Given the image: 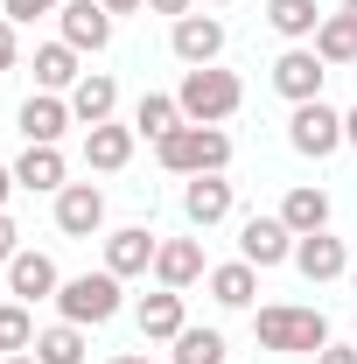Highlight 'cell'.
<instances>
[{
  "label": "cell",
  "mask_w": 357,
  "mask_h": 364,
  "mask_svg": "<svg viewBox=\"0 0 357 364\" xmlns=\"http://www.w3.org/2000/svg\"><path fill=\"white\" fill-rule=\"evenodd\" d=\"M154 280L161 287H189V280H203V245L196 238H161V252H154Z\"/></svg>",
  "instance_id": "d6986e66"
},
{
  "label": "cell",
  "mask_w": 357,
  "mask_h": 364,
  "mask_svg": "<svg viewBox=\"0 0 357 364\" xmlns=\"http://www.w3.org/2000/svg\"><path fill=\"white\" fill-rule=\"evenodd\" d=\"M0 7H7V21L21 28V21H36V14H56L63 0H0Z\"/></svg>",
  "instance_id": "f546056e"
},
{
  "label": "cell",
  "mask_w": 357,
  "mask_h": 364,
  "mask_svg": "<svg viewBox=\"0 0 357 364\" xmlns=\"http://www.w3.org/2000/svg\"><path fill=\"white\" fill-rule=\"evenodd\" d=\"M0 350H7V358L36 350V316H28V301H0Z\"/></svg>",
  "instance_id": "83f0119b"
},
{
  "label": "cell",
  "mask_w": 357,
  "mask_h": 364,
  "mask_svg": "<svg viewBox=\"0 0 357 364\" xmlns=\"http://www.w3.org/2000/svg\"><path fill=\"white\" fill-rule=\"evenodd\" d=\"M36 364H85V329L78 322H49L36 336Z\"/></svg>",
  "instance_id": "4316f807"
},
{
  "label": "cell",
  "mask_w": 357,
  "mask_h": 364,
  "mask_svg": "<svg viewBox=\"0 0 357 364\" xmlns=\"http://www.w3.org/2000/svg\"><path fill=\"white\" fill-rule=\"evenodd\" d=\"M56 14H63V43L70 49H105L112 43V14H105L98 0H63Z\"/></svg>",
  "instance_id": "5bb4252c"
},
{
  "label": "cell",
  "mask_w": 357,
  "mask_h": 364,
  "mask_svg": "<svg viewBox=\"0 0 357 364\" xmlns=\"http://www.w3.org/2000/svg\"><path fill=\"white\" fill-rule=\"evenodd\" d=\"M14 182H21V189H36V196H56V189H63V154L28 140V154L14 161Z\"/></svg>",
  "instance_id": "7402d4cb"
},
{
  "label": "cell",
  "mask_w": 357,
  "mask_h": 364,
  "mask_svg": "<svg viewBox=\"0 0 357 364\" xmlns=\"http://www.w3.org/2000/svg\"><path fill=\"white\" fill-rule=\"evenodd\" d=\"M7 364H36V350H21V358H7Z\"/></svg>",
  "instance_id": "f35d334b"
},
{
  "label": "cell",
  "mask_w": 357,
  "mask_h": 364,
  "mask_svg": "<svg viewBox=\"0 0 357 364\" xmlns=\"http://www.w3.org/2000/svg\"><path fill=\"white\" fill-rule=\"evenodd\" d=\"M14 252H21V231H14V218H7V210H0V259H14Z\"/></svg>",
  "instance_id": "d6a6232c"
},
{
  "label": "cell",
  "mask_w": 357,
  "mask_h": 364,
  "mask_svg": "<svg viewBox=\"0 0 357 364\" xmlns=\"http://www.w3.org/2000/svg\"><path fill=\"white\" fill-rule=\"evenodd\" d=\"M238 259L245 267H280V259H294V231L280 225V218H245L238 225Z\"/></svg>",
  "instance_id": "52a82bcc"
},
{
  "label": "cell",
  "mask_w": 357,
  "mask_h": 364,
  "mask_svg": "<svg viewBox=\"0 0 357 364\" xmlns=\"http://www.w3.org/2000/svg\"><path fill=\"white\" fill-rule=\"evenodd\" d=\"M56 316L63 322H112L119 316V273H78V280H63L56 287Z\"/></svg>",
  "instance_id": "277c9868"
},
{
  "label": "cell",
  "mask_w": 357,
  "mask_h": 364,
  "mask_svg": "<svg viewBox=\"0 0 357 364\" xmlns=\"http://www.w3.org/2000/svg\"><path fill=\"white\" fill-rule=\"evenodd\" d=\"M176 105H182L189 127H218V119H231V112L245 105V85H238L231 70H218V63H203V70H182Z\"/></svg>",
  "instance_id": "3957f363"
},
{
  "label": "cell",
  "mask_w": 357,
  "mask_h": 364,
  "mask_svg": "<svg viewBox=\"0 0 357 364\" xmlns=\"http://www.w3.org/2000/svg\"><path fill=\"white\" fill-rule=\"evenodd\" d=\"M112 364H154V358H134V350H127V358H112Z\"/></svg>",
  "instance_id": "74e56055"
},
{
  "label": "cell",
  "mask_w": 357,
  "mask_h": 364,
  "mask_svg": "<svg viewBox=\"0 0 357 364\" xmlns=\"http://www.w3.org/2000/svg\"><path fill=\"white\" fill-rule=\"evenodd\" d=\"M294 267H302V280H343L351 273V252H343V238H329V231H309V238H294Z\"/></svg>",
  "instance_id": "8fae6325"
},
{
  "label": "cell",
  "mask_w": 357,
  "mask_h": 364,
  "mask_svg": "<svg viewBox=\"0 0 357 364\" xmlns=\"http://www.w3.org/2000/svg\"><path fill=\"white\" fill-rule=\"evenodd\" d=\"M280 225L294 231V238L329 231V196H322V189H287V203H280Z\"/></svg>",
  "instance_id": "cb8c5ba5"
},
{
  "label": "cell",
  "mask_w": 357,
  "mask_h": 364,
  "mask_svg": "<svg viewBox=\"0 0 357 364\" xmlns=\"http://www.w3.org/2000/svg\"><path fill=\"white\" fill-rule=\"evenodd\" d=\"M343 14H351V21H357V0H343Z\"/></svg>",
  "instance_id": "ab89813d"
},
{
  "label": "cell",
  "mask_w": 357,
  "mask_h": 364,
  "mask_svg": "<svg viewBox=\"0 0 357 364\" xmlns=\"http://www.w3.org/2000/svg\"><path fill=\"white\" fill-rule=\"evenodd\" d=\"M98 225H105V189H91V182H63V189H56V231L91 238Z\"/></svg>",
  "instance_id": "9c48e42d"
},
{
  "label": "cell",
  "mask_w": 357,
  "mask_h": 364,
  "mask_svg": "<svg viewBox=\"0 0 357 364\" xmlns=\"http://www.w3.org/2000/svg\"><path fill=\"white\" fill-rule=\"evenodd\" d=\"M287 140H294V154H336L343 147V112L336 105H322V98H309V105H294V119H287Z\"/></svg>",
  "instance_id": "5b68a950"
},
{
  "label": "cell",
  "mask_w": 357,
  "mask_h": 364,
  "mask_svg": "<svg viewBox=\"0 0 357 364\" xmlns=\"http://www.w3.org/2000/svg\"><path fill=\"white\" fill-rule=\"evenodd\" d=\"M70 127V98H56V91H36L28 105H21V134L36 140V147H56Z\"/></svg>",
  "instance_id": "2e32d148"
},
{
  "label": "cell",
  "mask_w": 357,
  "mask_h": 364,
  "mask_svg": "<svg viewBox=\"0 0 357 364\" xmlns=\"http://www.w3.org/2000/svg\"><path fill=\"white\" fill-rule=\"evenodd\" d=\"M211 301L218 309H252V294H260V267H245V259H231V267H211Z\"/></svg>",
  "instance_id": "ffe728a7"
},
{
  "label": "cell",
  "mask_w": 357,
  "mask_h": 364,
  "mask_svg": "<svg viewBox=\"0 0 357 364\" xmlns=\"http://www.w3.org/2000/svg\"><path fill=\"white\" fill-rule=\"evenodd\" d=\"M267 21H273V36H287V43H315L322 7L315 0H267Z\"/></svg>",
  "instance_id": "603a6c76"
},
{
  "label": "cell",
  "mask_w": 357,
  "mask_h": 364,
  "mask_svg": "<svg viewBox=\"0 0 357 364\" xmlns=\"http://www.w3.org/2000/svg\"><path fill=\"white\" fill-rule=\"evenodd\" d=\"M14 56H21V43H14V21L0 14V70H14Z\"/></svg>",
  "instance_id": "4dcf8cb0"
},
{
  "label": "cell",
  "mask_w": 357,
  "mask_h": 364,
  "mask_svg": "<svg viewBox=\"0 0 357 364\" xmlns=\"http://www.w3.org/2000/svg\"><path fill=\"white\" fill-rule=\"evenodd\" d=\"M154 252H161V238L147 225H127L105 238V273H119V280H134V273H154Z\"/></svg>",
  "instance_id": "30bf717a"
},
{
  "label": "cell",
  "mask_w": 357,
  "mask_h": 364,
  "mask_svg": "<svg viewBox=\"0 0 357 364\" xmlns=\"http://www.w3.org/2000/svg\"><path fill=\"white\" fill-rule=\"evenodd\" d=\"M134 140H140L134 127H112V119H105V127H85V161L98 176H112V168L134 161Z\"/></svg>",
  "instance_id": "ac0fdd59"
},
{
  "label": "cell",
  "mask_w": 357,
  "mask_h": 364,
  "mask_svg": "<svg viewBox=\"0 0 357 364\" xmlns=\"http://www.w3.org/2000/svg\"><path fill=\"white\" fill-rule=\"evenodd\" d=\"M252 336H260L267 350H287V358H315V350L329 343V316H322V309H294V301H273V309H260Z\"/></svg>",
  "instance_id": "7a4b0ae2"
},
{
  "label": "cell",
  "mask_w": 357,
  "mask_h": 364,
  "mask_svg": "<svg viewBox=\"0 0 357 364\" xmlns=\"http://www.w3.org/2000/svg\"><path fill=\"white\" fill-rule=\"evenodd\" d=\"M322 77H329V63L309 49H280V63H273V91L287 98V105H309V98H322Z\"/></svg>",
  "instance_id": "8992f818"
},
{
  "label": "cell",
  "mask_w": 357,
  "mask_h": 364,
  "mask_svg": "<svg viewBox=\"0 0 357 364\" xmlns=\"http://www.w3.org/2000/svg\"><path fill=\"white\" fill-rule=\"evenodd\" d=\"M14 189H21V182H14V168H7V161H0V210H7V196H14Z\"/></svg>",
  "instance_id": "d590c367"
},
{
  "label": "cell",
  "mask_w": 357,
  "mask_h": 364,
  "mask_svg": "<svg viewBox=\"0 0 357 364\" xmlns=\"http://www.w3.org/2000/svg\"><path fill=\"white\" fill-rule=\"evenodd\" d=\"M7 287H14V301H56V259L49 252H14L7 259Z\"/></svg>",
  "instance_id": "4fadbf2b"
},
{
  "label": "cell",
  "mask_w": 357,
  "mask_h": 364,
  "mask_svg": "<svg viewBox=\"0 0 357 364\" xmlns=\"http://www.w3.org/2000/svg\"><path fill=\"white\" fill-rule=\"evenodd\" d=\"M343 140H351V147H357V112H343Z\"/></svg>",
  "instance_id": "8d00e7d4"
},
{
  "label": "cell",
  "mask_w": 357,
  "mask_h": 364,
  "mask_svg": "<svg viewBox=\"0 0 357 364\" xmlns=\"http://www.w3.org/2000/svg\"><path fill=\"white\" fill-rule=\"evenodd\" d=\"M315 56L329 63V70H343V63H357V21L336 7V14H322V28H315Z\"/></svg>",
  "instance_id": "44dd1931"
},
{
  "label": "cell",
  "mask_w": 357,
  "mask_h": 364,
  "mask_svg": "<svg viewBox=\"0 0 357 364\" xmlns=\"http://www.w3.org/2000/svg\"><path fill=\"white\" fill-rule=\"evenodd\" d=\"M182 329H189V316H182V294H176V287L140 294V336H147V343H176Z\"/></svg>",
  "instance_id": "e0dca14e"
},
{
  "label": "cell",
  "mask_w": 357,
  "mask_h": 364,
  "mask_svg": "<svg viewBox=\"0 0 357 364\" xmlns=\"http://www.w3.org/2000/svg\"><path fill=\"white\" fill-rule=\"evenodd\" d=\"M182 218H189L196 231L224 225V218H231V182H224V176H189V189H182Z\"/></svg>",
  "instance_id": "7c38bea8"
},
{
  "label": "cell",
  "mask_w": 357,
  "mask_h": 364,
  "mask_svg": "<svg viewBox=\"0 0 357 364\" xmlns=\"http://www.w3.org/2000/svg\"><path fill=\"white\" fill-rule=\"evenodd\" d=\"M315 364H357V343H322Z\"/></svg>",
  "instance_id": "1f68e13d"
},
{
  "label": "cell",
  "mask_w": 357,
  "mask_h": 364,
  "mask_svg": "<svg viewBox=\"0 0 357 364\" xmlns=\"http://www.w3.org/2000/svg\"><path fill=\"white\" fill-rule=\"evenodd\" d=\"M78 77H85V70H78V49L70 43H43L36 49V85L43 91H70Z\"/></svg>",
  "instance_id": "d4e9b609"
},
{
  "label": "cell",
  "mask_w": 357,
  "mask_h": 364,
  "mask_svg": "<svg viewBox=\"0 0 357 364\" xmlns=\"http://www.w3.org/2000/svg\"><path fill=\"white\" fill-rule=\"evenodd\" d=\"M154 154H161L169 176H224V168H231V134H224V127H189V119H182L169 140H154Z\"/></svg>",
  "instance_id": "6da1fadb"
},
{
  "label": "cell",
  "mask_w": 357,
  "mask_h": 364,
  "mask_svg": "<svg viewBox=\"0 0 357 364\" xmlns=\"http://www.w3.org/2000/svg\"><path fill=\"white\" fill-rule=\"evenodd\" d=\"M169 49H176L189 70H203V63L224 56V21H218V14H182L176 28H169Z\"/></svg>",
  "instance_id": "ba28073f"
},
{
  "label": "cell",
  "mask_w": 357,
  "mask_h": 364,
  "mask_svg": "<svg viewBox=\"0 0 357 364\" xmlns=\"http://www.w3.org/2000/svg\"><path fill=\"white\" fill-rule=\"evenodd\" d=\"M351 287H357V267H351Z\"/></svg>",
  "instance_id": "60d3db41"
},
{
  "label": "cell",
  "mask_w": 357,
  "mask_h": 364,
  "mask_svg": "<svg viewBox=\"0 0 357 364\" xmlns=\"http://www.w3.org/2000/svg\"><path fill=\"white\" fill-rule=\"evenodd\" d=\"M98 7H105V14L119 21V14H134V7H147V0H98Z\"/></svg>",
  "instance_id": "e575fe53"
},
{
  "label": "cell",
  "mask_w": 357,
  "mask_h": 364,
  "mask_svg": "<svg viewBox=\"0 0 357 364\" xmlns=\"http://www.w3.org/2000/svg\"><path fill=\"white\" fill-rule=\"evenodd\" d=\"M176 364H224V336L218 329H182L176 336Z\"/></svg>",
  "instance_id": "f1b7e54d"
},
{
  "label": "cell",
  "mask_w": 357,
  "mask_h": 364,
  "mask_svg": "<svg viewBox=\"0 0 357 364\" xmlns=\"http://www.w3.org/2000/svg\"><path fill=\"white\" fill-rule=\"evenodd\" d=\"M176 127H182V105L169 98V91H147V98L134 105V134H147V140H169Z\"/></svg>",
  "instance_id": "484cf974"
},
{
  "label": "cell",
  "mask_w": 357,
  "mask_h": 364,
  "mask_svg": "<svg viewBox=\"0 0 357 364\" xmlns=\"http://www.w3.org/2000/svg\"><path fill=\"white\" fill-rule=\"evenodd\" d=\"M147 7H154V14H176V21H182V14H189L196 0H147Z\"/></svg>",
  "instance_id": "836d02e7"
},
{
  "label": "cell",
  "mask_w": 357,
  "mask_h": 364,
  "mask_svg": "<svg viewBox=\"0 0 357 364\" xmlns=\"http://www.w3.org/2000/svg\"><path fill=\"white\" fill-rule=\"evenodd\" d=\"M112 105H119V85H112L105 70H85V77L70 85V119H78V127H105Z\"/></svg>",
  "instance_id": "9a60e30c"
}]
</instances>
